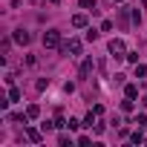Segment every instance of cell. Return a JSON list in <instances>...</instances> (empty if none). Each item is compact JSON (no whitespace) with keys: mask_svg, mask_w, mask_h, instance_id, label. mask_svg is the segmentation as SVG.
<instances>
[{"mask_svg":"<svg viewBox=\"0 0 147 147\" xmlns=\"http://www.w3.org/2000/svg\"><path fill=\"white\" fill-rule=\"evenodd\" d=\"M84 23H87L84 15H75V18H72V26H84Z\"/></svg>","mask_w":147,"mask_h":147,"instance_id":"9c48e42d","label":"cell"},{"mask_svg":"<svg viewBox=\"0 0 147 147\" xmlns=\"http://www.w3.org/2000/svg\"><path fill=\"white\" fill-rule=\"evenodd\" d=\"M9 98H12V101H18V98H20V90H15V87H12V90H9Z\"/></svg>","mask_w":147,"mask_h":147,"instance_id":"30bf717a","label":"cell"},{"mask_svg":"<svg viewBox=\"0 0 147 147\" xmlns=\"http://www.w3.org/2000/svg\"><path fill=\"white\" fill-rule=\"evenodd\" d=\"M49 3H58V0H49Z\"/></svg>","mask_w":147,"mask_h":147,"instance_id":"4fadbf2b","label":"cell"},{"mask_svg":"<svg viewBox=\"0 0 147 147\" xmlns=\"http://www.w3.org/2000/svg\"><path fill=\"white\" fill-rule=\"evenodd\" d=\"M141 6H144V9H147V0H141Z\"/></svg>","mask_w":147,"mask_h":147,"instance_id":"7c38bea8","label":"cell"},{"mask_svg":"<svg viewBox=\"0 0 147 147\" xmlns=\"http://www.w3.org/2000/svg\"><path fill=\"white\" fill-rule=\"evenodd\" d=\"M90 72H92V58H87V61L81 63V78H87Z\"/></svg>","mask_w":147,"mask_h":147,"instance_id":"5b68a950","label":"cell"},{"mask_svg":"<svg viewBox=\"0 0 147 147\" xmlns=\"http://www.w3.org/2000/svg\"><path fill=\"white\" fill-rule=\"evenodd\" d=\"M81 6H84L87 12H95V0H81Z\"/></svg>","mask_w":147,"mask_h":147,"instance_id":"52a82bcc","label":"cell"},{"mask_svg":"<svg viewBox=\"0 0 147 147\" xmlns=\"http://www.w3.org/2000/svg\"><path fill=\"white\" fill-rule=\"evenodd\" d=\"M58 43H61V32H58V29L43 32V46H58Z\"/></svg>","mask_w":147,"mask_h":147,"instance_id":"6da1fadb","label":"cell"},{"mask_svg":"<svg viewBox=\"0 0 147 147\" xmlns=\"http://www.w3.org/2000/svg\"><path fill=\"white\" fill-rule=\"evenodd\" d=\"M63 52H75V55H78V52H81V40H69V43L63 46Z\"/></svg>","mask_w":147,"mask_h":147,"instance_id":"277c9868","label":"cell"},{"mask_svg":"<svg viewBox=\"0 0 147 147\" xmlns=\"http://www.w3.org/2000/svg\"><path fill=\"white\" fill-rule=\"evenodd\" d=\"M141 104H144V107H147V95H144V98H141Z\"/></svg>","mask_w":147,"mask_h":147,"instance_id":"8fae6325","label":"cell"},{"mask_svg":"<svg viewBox=\"0 0 147 147\" xmlns=\"http://www.w3.org/2000/svg\"><path fill=\"white\" fill-rule=\"evenodd\" d=\"M124 92H127V98H136V95H138V87H136V84H127Z\"/></svg>","mask_w":147,"mask_h":147,"instance_id":"8992f818","label":"cell"},{"mask_svg":"<svg viewBox=\"0 0 147 147\" xmlns=\"http://www.w3.org/2000/svg\"><path fill=\"white\" fill-rule=\"evenodd\" d=\"M15 40H18V43H23V46H26V43H29V40H32V35H29V32H23V29H18V32H15Z\"/></svg>","mask_w":147,"mask_h":147,"instance_id":"3957f363","label":"cell"},{"mask_svg":"<svg viewBox=\"0 0 147 147\" xmlns=\"http://www.w3.org/2000/svg\"><path fill=\"white\" fill-rule=\"evenodd\" d=\"M144 75H147V66L138 63V66H136V78H144Z\"/></svg>","mask_w":147,"mask_h":147,"instance_id":"ba28073f","label":"cell"},{"mask_svg":"<svg viewBox=\"0 0 147 147\" xmlns=\"http://www.w3.org/2000/svg\"><path fill=\"white\" fill-rule=\"evenodd\" d=\"M110 52H113L115 58H121V55H124V43H121V40H110Z\"/></svg>","mask_w":147,"mask_h":147,"instance_id":"7a4b0ae2","label":"cell"}]
</instances>
